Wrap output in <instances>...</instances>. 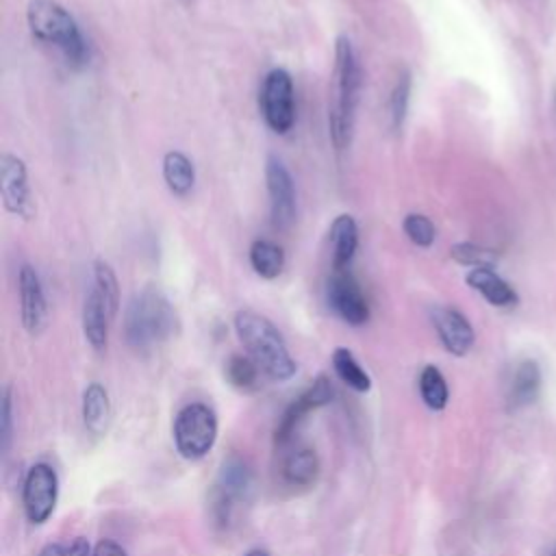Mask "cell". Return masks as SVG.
<instances>
[{"mask_svg": "<svg viewBox=\"0 0 556 556\" xmlns=\"http://www.w3.org/2000/svg\"><path fill=\"white\" fill-rule=\"evenodd\" d=\"M361 63L352 41L341 35L334 43V65H332V85L328 100V132L337 152L350 148L354 137L356 106L361 98Z\"/></svg>", "mask_w": 556, "mask_h": 556, "instance_id": "obj_1", "label": "cell"}, {"mask_svg": "<svg viewBox=\"0 0 556 556\" xmlns=\"http://www.w3.org/2000/svg\"><path fill=\"white\" fill-rule=\"evenodd\" d=\"M235 332L248 356L267 378L285 382L295 374L298 365L289 354L280 330L265 315L248 308L239 311L235 315Z\"/></svg>", "mask_w": 556, "mask_h": 556, "instance_id": "obj_2", "label": "cell"}, {"mask_svg": "<svg viewBox=\"0 0 556 556\" xmlns=\"http://www.w3.org/2000/svg\"><path fill=\"white\" fill-rule=\"evenodd\" d=\"M176 326L178 319L169 300L152 287L135 293L124 313V337L137 352L167 341L176 332Z\"/></svg>", "mask_w": 556, "mask_h": 556, "instance_id": "obj_3", "label": "cell"}, {"mask_svg": "<svg viewBox=\"0 0 556 556\" xmlns=\"http://www.w3.org/2000/svg\"><path fill=\"white\" fill-rule=\"evenodd\" d=\"M26 22L30 33L39 41L54 46L70 65H83L87 61V41L76 20L56 0H30Z\"/></svg>", "mask_w": 556, "mask_h": 556, "instance_id": "obj_4", "label": "cell"}, {"mask_svg": "<svg viewBox=\"0 0 556 556\" xmlns=\"http://www.w3.org/2000/svg\"><path fill=\"white\" fill-rule=\"evenodd\" d=\"M217 439V417L211 406L191 402L176 413L174 443L182 458L198 460L211 452Z\"/></svg>", "mask_w": 556, "mask_h": 556, "instance_id": "obj_5", "label": "cell"}, {"mask_svg": "<svg viewBox=\"0 0 556 556\" xmlns=\"http://www.w3.org/2000/svg\"><path fill=\"white\" fill-rule=\"evenodd\" d=\"M261 113L267 126L278 132L287 135L295 122V102H293V80L287 70L276 67L271 70L261 87Z\"/></svg>", "mask_w": 556, "mask_h": 556, "instance_id": "obj_6", "label": "cell"}, {"mask_svg": "<svg viewBox=\"0 0 556 556\" xmlns=\"http://www.w3.org/2000/svg\"><path fill=\"white\" fill-rule=\"evenodd\" d=\"M252 486V471L245 460L230 456L224 460L213 489V517L217 523H228L237 504L243 502Z\"/></svg>", "mask_w": 556, "mask_h": 556, "instance_id": "obj_7", "label": "cell"}, {"mask_svg": "<svg viewBox=\"0 0 556 556\" xmlns=\"http://www.w3.org/2000/svg\"><path fill=\"white\" fill-rule=\"evenodd\" d=\"M59 497V478L48 463H35L22 484V504L26 519L35 526L50 519Z\"/></svg>", "mask_w": 556, "mask_h": 556, "instance_id": "obj_8", "label": "cell"}, {"mask_svg": "<svg viewBox=\"0 0 556 556\" xmlns=\"http://www.w3.org/2000/svg\"><path fill=\"white\" fill-rule=\"evenodd\" d=\"M326 302L330 311L343 319L348 326H365L369 321V304L361 285L350 274V269H339L330 274L326 282Z\"/></svg>", "mask_w": 556, "mask_h": 556, "instance_id": "obj_9", "label": "cell"}, {"mask_svg": "<svg viewBox=\"0 0 556 556\" xmlns=\"http://www.w3.org/2000/svg\"><path fill=\"white\" fill-rule=\"evenodd\" d=\"M265 185L271 224L278 230H287L295 222V185L287 165L274 154H269L265 163Z\"/></svg>", "mask_w": 556, "mask_h": 556, "instance_id": "obj_10", "label": "cell"}, {"mask_svg": "<svg viewBox=\"0 0 556 556\" xmlns=\"http://www.w3.org/2000/svg\"><path fill=\"white\" fill-rule=\"evenodd\" d=\"M334 397V387L326 376H317L313 380V384L308 389H304L282 413L278 426H276V434L274 441L276 445H285L298 430V426L306 419V415L324 404H330Z\"/></svg>", "mask_w": 556, "mask_h": 556, "instance_id": "obj_11", "label": "cell"}, {"mask_svg": "<svg viewBox=\"0 0 556 556\" xmlns=\"http://www.w3.org/2000/svg\"><path fill=\"white\" fill-rule=\"evenodd\" d=\"M0 193L2 204L17 217H30V191L26 163L11 152L0 156Z\"/></svg>", "mask_w": 556, "mask_h": 556, "instance_id": "obj_12", "label": "cell"}, {"mask_svg": "<svg viewBox=\"0 0 556 556\" xmlns=\"http://www.w3.org/2000/svg\"><path fill=\"white\" fill-rule=\"evenodd\" d=\"M17 289H20V311H22V326L30 334H39L48 321V304L41 278L33 265H22L17 274Z\"/></svg>", "mask_w": 556, "mask_h": 556, "instance_id": "obj_13", "label": "cell"}, {"mask_svg": "<svg viewBox=\"0 0 556 556\" xmlns=\"http://www.w3.org/2000/svg\"><path fill=\"white\" fill-rule=\"evenodd\" d=\"M430 317H432V326H434L443 348L450 354L465 356L473 348V341H476L473 328L460 311H456L452 306H434Z\"/></svg>", "mask_w": 556, "mask_h": 556, "instance_id": "obj_14", "label": "cell"}, {"mask_svg": "<svg viewBox=\"0 0 556 556\" xmlns=\"http://www.w3.org/2000/svg\"><path fill=\"white\" fill-rule=\"evenodd\" d=\"M465 282L497 308H510L519 302L517 291L493 267L469 269V274L465 276Z\"/></svg>", "mask_w": 556, "mask_h": 556, "instance_id": "obj_15", "label": "cell"}, {"mask_svg": "<svg viewBox=\"0 0 556 556\" xmlns=\"http://www.w3.org/2000/svg\"><path fill=\"white\" fill-rule=\"evenodd\" d=\"M539 391H541L539 363L532 358L517 363V367L513 369L510 382H508V391H506L508 410H521V408L530 406L539 397Z\"/></svg>", "mask_w": 556, "mask_h": 556, "instance_id": "obj_16", "label": "cell"}, {"mask_svg": "<svg viewBox=\"0 0 556 556\" xmlns=\"http://www.w3.org/2000/svg\"><path fill=\"white\" fill-rule=\"evenodd\" d=\"M330 252H332V269H350V263L356 254L358 248V226L352 215L343 213L337 215L334 222L330 224Z\"/></svg>", "mask_w": 556, "mask_h": 556, "instance_id": "obj_17", "label": "cell"}, {"mask_svg": "<svg viewBox=\"0 0 556 556\" xmlns=\"http://www.w3.org/2000/svg\"><path fill=\"white\" fill-rule=\"evenodd\" d=\"M111 321H113V315L109 313L106 304L96 293V289H89L85 304H83V332H85L87 343L96 352H102L106 348Z\"/></svg>", "mask_w": 556, "mask_h": 556, "instance_id": "obj_18", "label": "cell"}, {"mask_svg": "<svg viewBox=\"0 0 556 556\" xmlns=\"http://www.w3.org/2000/svg\"><path fill=\"white\" fill-rule=\"evenodd\" d=\"M83 421L91 434H104L111 421V402L102 384L91 382L83 391Z\"/></svg>", "mask_w": 556, "mask_h": 556, "instance_id": "obj_19", "label": "cell"}, {"mask_svg": "<svg viewBox=\"0 0 556 556\" xmlns=\"http://www.w3.org/2000/svg\"><path fill=\"white\" fill-rule=\"evenodd\" d=\"M319 473V458L311 447H295L282 460V478L291 486H311Z\"/></svg>", "mask_w": 556, "mask_h": 556, "instance_id": "obj_20", "label": "cell"}, {"mask_svg": "<svg viewBox=\"0 0 556 556\" xmlns=\"http://www.w3.org/2000/svg\"><path fill=\"white\" fill-rule=\"evenodd\" d=\"M163 178L174 195H187L195 182V169L185 152L172 150L163 156Z\"/></svg>", "mask_w": 556, "mask_h": 556, "instance_id": "obj_21", "label": "cell"}, {"mask_svg": "<svg viewBox=\"0 0 556 556\" xmlns=\"http://www.w3.org/2000/svg\"><path fill=\"white\" fill-rule=\"evenodd\" d=\"M250 265L261 278H278L285 267V252L278 243L267 239H256L250 245Z\"/></svg>", "mask_w": 556, "mask_h": 556, "instance_id": "obj_22", "label": "cell"}, {"mask_svg": "<svg viewBox=\"0 0 556 556\" xmlns=\"http://www.w3.org/2000/svg\"><path fill=\"white\" fill-rule=\"evenodd\" d=\"M332 369L339 376L341 382H345L350 389L365 393L371 387L369 374L361 367V363L354 358V354L348 348H337L332 352Z\"/></svg>", "mask_w": 556, "mask_h": 556, "instance_id": "obj_23", "label": "cell"}, {"mask_svg": "<svg viewBox=\"0 0 556 556\" xmlns=\"http://www.w3.org/2000/svg\"><path fill=\"white\" fill-rule=\"evenodd\" d=\"M419 393H421L424 404L432 410H443L447 406L450 389H447L445 376L441 374L439 367L426 365L421 369V374H419Z\"/></svg>", "mask_w": 556, "mask_h": 556, "instance_id": "obj_24", "label": "cell"}, {"mask_svg": "<svg viewBox=\"0 0 556 556\" xmlns=\"http://www.w3.org/2000/svg\"><path fill=\"white\" fill-rule=\"evenodd\" d=\"M91 289H96V293L106 304L109 313L115 317V313L119 308V285H117V276H115L113 267L102 258L93 261V287Z\"/></svg>", "mask_w": 556, "mask_h": 556, "instance_id": "obj_25", "label": "cell"}, {"mask_svg": "<svg viewBox=\"0 0 556 556\" xmlns=\"http://www.w3.org/2000/svg\"><path fill=\"white\" fill-rule=\"evenodd\" d=\"M258 365L243 354H232L226 363V378L239 391H254L258 387Z\"/></svg>", "mask_w": 556, "mask_h": 556, "instance_id": "obj_26", "label": "cell"}, {"mask_svg": "<svg viewBox=\"0 0 556 556\" xmlns=\"http://www.w3.org/2000/svg\"><path fill=\"white\" fill-rule=\"evenodd\" d=\"M408 100H410V74L404 70L397 74L389 96V122L393 130L402 128L408 111Z\"/></svg>", "mask_w": 556, "mask_h": 556, "instance_id": "obj_27", "label": "cell"}, {"mask_svg": "<svg viewBox=\"0 0 556 556\" xmlns=\"http://www.w3.org/2000/svg\"><path fill=\"white\" fill-rule=\"evenodd\" d=\"M450 256L458 263V265H465V267H493L497 263V254L491 250V248H484V245H478V243H471V241H460V243H454L450 248Z\"/></svg>", "mask_w": 556, "mask_h": 556, "instance_id": "obj_28", "label": "cell"}, {"mask_svg": "<svg viewBox=\"0 0 556 556\" xmlns=\"http://www.w3.org/2000/svg\"><path fill=\"white\" fill-rule=\"evenodd\" d=\"M402 230L417 248H430L437 237L434 224L421 213H408L402 222Z\"/></svg>", "mask_w": 556, "mask_h": 556, "instance_id": "obj_29", "label": "cell"}, {"mask_svg": "<svg viewBox=\"0 0 556 556\" xmlns=\"http://www.w3.org/2000/svg\"><path fill=\"white\" fill-rule=\"evenodd\" d=\"M39 556H89V543L83 536H76L72 541H59L48 543Z\"/></svg>", "mask_w": 556, "mask_h": 556, "instance_id": "obj_30", "label": "cell"}, {"mask_svg": "<svg viewBox=\"0 0 556 556\" xmlns=\"http://www.w3.org/2000/svg\"><path fill=\"white\" fill-rule=\"evenodd\" d=\"M2 426H0V437H2V450H9L11 443V389L4 391L2 397V417H0Z\"/></svg>", "mask_w": 556, "mask_h": 556, "instance_id": "obj_31", "label": "cell"}, {"mask_svg": "<svg viewBox=\"0 0 556 556\" xmlns=\"http://www.w3.org/2000/svg\"><path fill=\"white\" fill-rule=\"evenodd\" d=\"M93 556H128V554H126L124 547L117 545L115 541L102 539V541L93 547Z\"/></svg>", "mask_w": 556, "mask_h": 556, "instance_id": "obj_32", "label": "cell"}, {"mask_svg": "<svg viewBox=\"0 0 556 556\" xmlns=\"http://www.w3.org/2000/svg\"><path fill=\"white\" fill-rule=\"evenodd\" d=\"M245 556H269V552H267V549H261V547H256V549H250Z\"/></svg>", "mask_w": 556, "mask_h": 556, "instance_id": "obj_33", "label": "cell"}, {"mask_svg": "<svg viewBox=\"0 0 556 556\" xmlns=\"http://www.w3.org/2000/svg\"><path fill=\"white\" fill-rule=\"evenodd\" d=\"M554 106H556V91H554Z\"/></svg>", "mask_w": 556, "mask_h": 556, "instance_id": "obj_34", "label": "cell"}, {"mask_svg": "<svg viewBox=\"0 0 556 556\" xmlns=\"http://www.w3.org/2000/svg\"><path fill=\"white\" fill-rule=\"evenodd\" d=\"M552 556H556V552H554V554H552Z\"/></svg>", "mask_w": 556, "mask_h": 556, "instance_id": "obj_35", "label": "cell"}]
</instances>
